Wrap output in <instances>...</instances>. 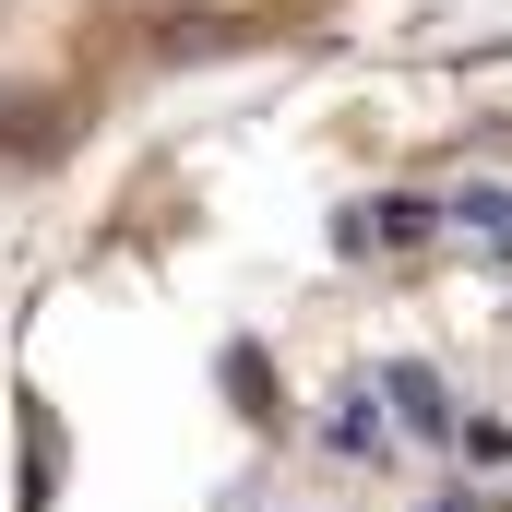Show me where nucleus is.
<instances>
[{
  "label": "nucleus",
  "mask_w": 512,
  "mask_h": 512,
  "mask_svg": "<svg viewBox=\"0 0 512 512\" xmlns=\"http://www.w3.org/2000/svg\"><path fill=\"white\" fill-rule=\"evenodd\" d=\"M24 512H512V48L131 179L36 310Z\"/></svg>",
  "instance_id": "f257e3e1"
},
{
  "label": "nucleus",
  "mask_w": 512,
  "mask_h": 512,
  "mask_svg": "<svg viewBox=\"0 0 512 512\" xmlns=\"http://www.w3.org/2000/svg\"><path fill=\"white\" fill-rule=\"evenodd\" d=\"M358 0H0V191L72 179L143 108L322 48Z\"/></svg>",
  "instance_id": "f03ea898"
}]
</instances>
